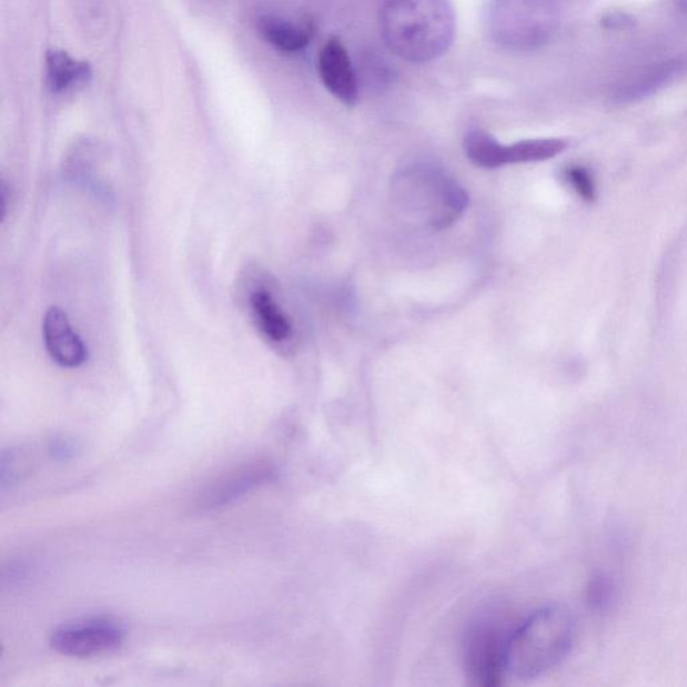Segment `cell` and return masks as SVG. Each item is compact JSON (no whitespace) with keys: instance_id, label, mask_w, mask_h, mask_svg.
Returning a JSON list of instances; mask_svg holds the SVG:
<instances>
[{"instance_id":"obj_1","label":"cell","mask_w":687,"mask_h":687,"mask_svg":"<svg viewBox=\"0 0 687 687\" xmlns=\"http://www.w3.org/2000/svg\"><path fill=\"white\" fill-rule=\"evenodd\" d=\"M575 638L576 623L568 609L560 606L537 609L513 628L506 673L518 680L542 677L568 657Z\"/></svg>"},{"instance_id":"obj_2","label":"cell","mask_w":687,"mask_h":687,"mask_svg":"<svg viewBox=\"0 0 687 687\" xmlns=\"http://www.w3.org/2000/svg\"><path fill=\"white\" fill-rule=\"evenodd\" d=\"M382 29L397 55L428 61L451 47L454 12L447 0H385Z\"/></svg>"},{"instance_id":"obj_3","label":"cell","mask_w":687,"mask_h":687,"mask_svg":"<svg viewBox=\"0 0 687 687\" xmlns=\"http://www.w3.org/2000/svg\"><path fill=\"white\" fill-rule=\"evenodd\" d=\"M515 628V627H513ZM513 628L503 615L481 613L467 626L464 638V666L471 684L496 686L506 673L507 647Z\"/></svg>"},{"instance_id":"obj_4","label":"cell","mask_w":687,"mask_h":687,"mask_svg":"<svg viewBox=\"0 0 687 687\" xmlns=\"http://www.w3.org/2000/svg\"><path fill=\"white\" fill-rule=\"evenodd\" d=\"M124 639L125 632L119 623L93 619L58 628L51 646L67 657L91 658L118 650Z\"/></svg>"},{"instance_id":"obj_5","label":"cell","mask_w":687,"mask_h":687,"mask_svg":"<svg viewBox=\"0 0 687 687\" xmlns=\"http://www.w3.org/2000/svg\"><path fill=\"white\" fill-rule=\"evenodd\" d=\"M273 477L274 468L272 465H269L267 462H253V464L236 468L235 472L218 479L202 494L199 506L203 511H210L234 503L235 499L245 496L255 487L271 483Z\"/></svg>"},{"instance_id":"obj_6","label":"cell","mask_w":687,"mask_h":687,"mask_svg":"<svg viewBox=\"0 0 687 687\" xmlns=\"http://www.w3.org/2000/svg\"><path fill=\"white\" fill-rule=\"evenodd\" d=\"M319 73L327 91L346 107L356 105L358 83L351 58L339 38L324 44L319 57Z\"/></svg>"},{"instance_id":"obj_7","label":"cell","mask_w":687,"mask_h":687,"mask_svg":"<svg viewBox=\"0 0 687 687\" xmlns=\"http://www.w3.org/2000/svg\"><path fill=\"white\" fill-rule=\"evenodd\" d=\"M43 342L50 357L61 367L77 368L87 362V346L73 331L67 313L60 307H50L44 314Z\"/></svg>"},{"instance_id":"obj_8","label":"cell","mask_w":687,"mask_h":687,"mask_svg":"<svg viewBox=\"0 0 687 687\" xmlns=\"http://www.w3.org/2000/svg\"><path fill=\"white\" fill-rule=\"evenodd\" d=\"M250 312L262 335L272 343H284L292 335L291 321L266 289L250 293Z\"/></svg>"},{"instance_id":"obj_9","label":"cell","mask_w":687,"mask_h":687,"mask_svg":"<svg viewBox=\"0 0 687 687\" xmlns=\"http://www.w3.org/2000/svg\"><path fill=\"white\" fill-rule=\"evenodd\" d=\"M565 148L567 141L563 139L524 140L507 147L499 144L498 164L544 162L560 155Z\"/></svg>"},{"instance_id":"obj_10","label":"cell","mask_w":687,"mask_h":687,"mask_svg":"<svg viewBox=\"0 0 687 687\" xmlns=\"http://www.w3.org/2000/svg\"><path fill=\"white\" fill-rule=\"evenodd\" d=\"M261 36L275 49L284 53H297L307 47L312 30L305 26L294 24L282 18L263 17L259 22Z\"/></svg>"},{"instance_id":"obj_11","label":"cell","mask_w":687,"mask_h":687,"mask_svg":"<svg viewBox=\"0 0 687 687\" xmlns=\"http://www.w3.org/2000/svg\"><path fill=\"white\" fill-rule=\"evenodd\" d=\"M92 70L87 62L74 60L65 51H49L47 57L48 83L54 93L67 92L77 83L85 82Z\"/></svg>"},{"instance_id":"obj_12","label":"cell","mask_w":687,"mask_h":687,"mask_svg":"<svg viewBox=\"0 0 687 687\" xmlns=\"http://www.w3.org/2000/svg\"><path fill=\"white\" fill-rule=\"evenodd\" d=\"M680 67H683L680 63H667L665 67L653 70L650 74L640 77L619 93L620 101H635L651 94L655 89L663 87L667 80L678 74Z\"/></svg>"},{"instance_id":"obj_13","label":"cell","mask_w":687,"mask_h":687,"mask_svg":"<svg viewBox=\"0 0 687 687\" xmlns=\"http://www.w3.org/2000/svg\"><path fill=\"white\" fill-rule=\"evenodd\" d=\"M618 599V586L613 577L605 574L595 575L588 583L587 600L596 612H607Z\"/></svg>"},{"instance_id":"obj_14","label":"cell","mask_w":687,"mask_h":687,"mask_svg":"<svg viewBox=\"0 0 687 687\" xmlns=\"http://www.w3.org/2000/svg\"><path fill=\"white\" fill-rule=\"evenodd\" d=\"M567 179L584 201H593L595 198V183L587 170L580 166H573L567 171Z\"/></svg>"}]
</instances>
